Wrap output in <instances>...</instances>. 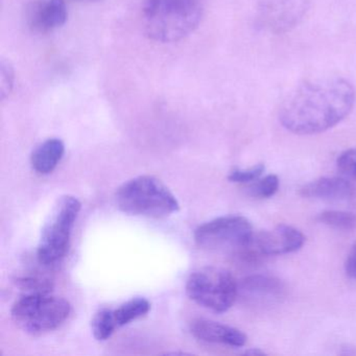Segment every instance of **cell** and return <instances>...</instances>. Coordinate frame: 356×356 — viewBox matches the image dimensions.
<instances>
[{
	"mask_svg": "<svg viewBox=\"0 0 356 356\" xmlns=\"http://www.w3.org/2000/svg\"><path fill=\"white\" fill-rule=\"evenodd\" d=\"M151 309V303L145 298H133L115 309H110L112 323L116 330L130 324L137 318H143Z\"/></svg>",
	"mask_w": 356,
	"mask_h": 356,
	"instance_id": "cell-15",
	"label": "cell"
},
{
	"mask_svg": "<svg viewBox=\"0 0 356 356\" xmlns=\"http://www.w3.org/2000/svg\"><path fill=\"white\" fill-rule=\"evenodd\" d=\"M15 83V70L11 62L7 59L0 60V97L5 101L11 95Z\"/></svg>",
	"mask_w": 356,
	"mask_h": 356,
	"instance_id": "cell-20",
	"label": "cell"
},
{
	"mask_svg": "<svg viewBox=\"0 0 356 356\" xmlns=\"http://www.w3.org/2000/svg\"><path fill=\"white\" fill-rule=\"evenodd\" d=\"M91 329H92L93 337L97 341H106L112 337L116 329L112 323L110 309L104 308L95 314L91 321Z\"/></svg>",
	"mask_w": 356,
	"mask_h": 356,
	"instance_id": "cell-18",
	"label": "cell"
},
{
	"mask_svg": "<svg viewBox=\"0 0 356 356\" xmlns=\"http://www.w3.org/2000/svg\"><path fill=\"white\" fill-rule=\"evenodd\" d=\"M279 189V179L275 175H268L262 179H258L251 183L249 191L250 195L260 199H268L276 195Z\"/></svg>",
	"mask_w": 356,
	"mask_h": 356,
	"instance_id": "cell-19",
	"label": "cell"
},
{
	"mask_svg": "<svg viewBox=\"0 0 356 356\" xmlns=\"http://www.w3.org/2000/svg\"><path fill=\"white\" fill-rule=\"evenodd\" d=\"M337 165L343 176L356 179V149L343 152L337 158Z\"/></svg>",
	"mask_w": 356,
	"mask_h": 356,
	"instance_id": "cell-22",
	"label": "cell"
},
{
	"mask_svg": "<svg viewBox=\"0 0 356 356\" xmlns=\"http://www.w3.org/2000/svg\"><path fill=\"white\" fill-rule=\"evenodd\" d=\"M253 227L241 216H222L201 225L195 232V243L208 251L237 254L253 239Z\"/></svg>",
	"mask_w": 356,
	"mask_h": 356,
	"instance_id": "cell-7",
	"label": "cell"
},
{
	"mask_svg": "<svg viewBox=\"0 0 356 356\" xmlns=\"http://www.w3.org/2000/svg\"><path fill=\"white\" fill-rule=\"evenodd\" d=\"M205 7L206 0H143V30L156 42H178L197 30Z\"/></svg>",
	"mask_w": 356,
	"mask_h": 356,
	"instance_id": "cell-2",
	"label": "cell"
},
{
	"mask_svg": "<svg viewBox=\"0 0 356 356\" xmlns=\"http://www.w3.org/2000/svg\"><path fill=\"white\" fill-rule=\"evenodd\" d=\"M264 164H257L247 170H235L231 172L228 179L230 182L238 184H251L262 176L264 172Z\"/></svg>",
	"mask_w": 356,
	"mask_h": 356,
	"instance_id": "cell-21",
	"label": "cell"
},
{
	"mask_svg": "<svg viewBox=\"0 0 356 356\" xmlns=\"http://www.w3.org/2000/svg\"><path fill=\"white\" fill-rule=\"evenodd\" d=\"M284 293L283 283L268 275H252L238 282V297L248 303L272 304L279 301Z\"/></svg>",
	"mask_w": 356,
	"mask_h": 356,
	"instance_id": "cell-11",
	"label": "cell"
},
{
	"mask_svg": "<svg viewBox=\"0 0 356 356\" xmlns=\"http://www.w3.org/2000/svg\"><path fill=\"white\" fill-rule=\"evenodd\" d=\"M309 0H266L258 10V24L268 32H289L303 19Z\"/></svg>",
	"mask_w": 356,
	"mask_h": 356,
	"instance_id": "cell-9",
	"label": "cell"
},
{
	"mask_svg": "<svg viewBox=\"0 0 356 356\" xmlns=\"http://www.w3.org/2000/svg\"><path fill=\"white\" fill-rule=\"evenodd\" d=\"M67 7L64 0H34L26 8V22L35 34L55 32L67 22Z\"/></svg>",
	"mask_w": 356,
	"mask_h": 356,
	"instance_id": "cell-10",
	"label": "cell"
},
{
	"mask_svg": "<svg viewBox=\"0 0 356 356\" xmlns=\"http://www.w3.org/2000/svg\"><path fill=\"white\" fill-rule=\"evenodd\" d=\"M191 332L200 341L235 348L243 347L248 339L247 335L239 329L205 318L193 321Z\"/></svg>",
	"mask_w": 356,
	"mask_h": 356,
	"instance_id": "cell-12",
	"label": "cell"
},
{
	"mask_svg": "<svg viewBox=\"0 0 356 356\" xmlns=\"http://www.w3.org/2000/svg\"><path fill=\"white\" fill-rule=\"evenodd\" d=\"M318 220L337 230L350 231L356 228V216L352 212L328 210L318 214Z\"/></svg>",
	"mask_w": 356,
	"mask_h": 356,
	"instance_id": "cell-16",
	"label": "cell"
},
{
	"mask_svg": "<svg viewBox=\"0 0 356 356\" xmlns=\"http://www.w3.org/2000/svg\"><path fill=\"white\" fill-rule=\"evenodd\" d=\"M72 312L64 298L51 293H24L12 307L16 324L31 334L49 332L61 326Z\"/></svg>",
	"mask_w": 356,
	"mask_h": 356,
	"instance_id": "cell-5",
	"label": "cell"
},
{
	"mask_svg": "<svg viewBox=\"0 0 356 356\" xmlns=\"http://www.w3.org/2000/svg\"><path fill=\"white\" fill-rule=\"evenodd\" d=\"M187 296L202 307L214 312H227L238 298V282L224 268H200L189 276Z\"/></svg>",
	"mask_w": 356,
	"mask_h": 356,
	"instance_id": "cell-6",
	"label": "cell"
},
{
	"mask_svg": "<svg viewBox=\"0 0 356 356\" xmlns=\"http://www.w3.org/2000/svg\"><path fill=\"white\" fill-rule=\"evenodd\" d=\"M65 154V145L61 139L51 138L41 143L31 156L35 172L40 175L51 174Z\"/></svg>",
	"mask_w": 356,
	"mask_h": 356,
	"instance_id": "cell-14",
	"label": "cell"
},
{
	"mask_svg": "<svg viewBox=\"0 0 356 356\" xmlns=\"http://www.w3.org/2000/svg\"><path fill=\"white\" fill-rule=\"evenodd\" d=\"M81 209L82 203L74 195H64L58 200L41 232L37 249L41 264L53 266L65 257Z\"/></svg>",
	"mask_w": 356,
	"mask_h": 356,
	"instance_id": "cell-4",
	"label": "cell"
},
{
	"mask_svg": "<svg viewBox=\"0 0 356 356\" xmlns=\"http://www.w3.org/2000/svg\"><path fill=\"white\" fill-rule=\"evenodd\" d=\"M346 274L352 279H356V243L348 254L345 264Z\"/></svg>",
	"mask_w": 356,
	"mask_h": 356,
	"instance_id": "cell-23",
	"label": "cell"
},
{
	"mask_svg": "<svg viewBox=\"0 0 356 356\" xmlns=\"http://www.w3.org/2000/svg\"><path fill=\"white\" fill-rule=\"evenodd\" d=\"M16 284L26 293H51L53 280L40 275H26L16 278Z\"/></svg>",
	"mask_w": 356,
	"mask_h": 356,
	"instance_id": "cell-17",
	"label": "cell"
},
{
	"mask_svg": "<svg viewBox=\"0 0 356 356\" xmlns=\"http://www.w3.org/2000/svg\"><path fill=\"white\" fill-rule=\"evenodd\" d=\"M355 99V89L345 79L310 81L287 97L279 122L293 134H320L343 122L353 110Z\"/></svg>",
	"mask_w": 356,
	"mask_h": 356,
	"instance_id": "cell-1",
	"label": "cell"
},
{
	"mask_svg": "<svg viewBox=\"0 0 356 356\" xmlns=\"http://www.w3.org/2000/svg\"><path fill=\"white\" fill-rule=\"evenodd\" d=\"M115 200L118 208L131 216L162 218L180 209L174 193L152 176H139L124 183L116 191Z\"/></svg>",
	"mask_w": 356,
	"mask_h": 356,
	"instance_id": "cell-3",
	"label": "cell"
},
{
	"mask_svg": "<svg viewBox=\"0 0 356 356\" xmlns=\"http://www.w3.org/2000/svg\"><path fill=\"white\" fill-rule=\"evenodd\" d=\"M79 1H89V3H95V1H102V0H79Z\"/></svg>",
	"mask_w": 356,
	"mask_h": 356,
	"instance_id": "cell-25",
	"label": "cell"
},
{
	"mask_svg": "<svg viewBox=\"0 0 356 356\" xmlns=\"http://www.w3.org/2000/svg\"><path fill=\"white\" fill-rule=\"evenodd\" d=\"M245 354H249V355H264L266 353L259 349H251L245 351Z\"/></svg>",
	"mask_w": 356,
	"mask_h": 356,
	"instance_id": "cell-24",
	"label": "cell"
},
{
	"mask_svg": "<svg viewBox=\"0 0 356 356\" xmlns=\"http://www.w3.org/2000/svg\"><path fill=\"white\" fill-rule=\"evenodd\" d=\"M300 195L307 199L323 201H347L354 195V187L343 178H321L300 189Z\"/></svg>",
	"mask_w": 356,
	"mask_h": 356,
	"instance_id": "cell-13",
	"label": "cell"
},
{
	"mask_svg": "<svg viewBox=\"0 0 356 356\" xmlns=\"http://www.w3.org/2000/svg\"><path fill=\"white\" fill-rule=\"evenodd\" d=\"M305 236L301 231L287 225L254 234L251 243L241 251L243 261H256L262 256L293 253L303 247Z\"/></svg>",
	"mask_w": 356,
	"mask_h": 356,
	"instance_id": "cell-8",
	"label": "cell"
}]
</instances>
